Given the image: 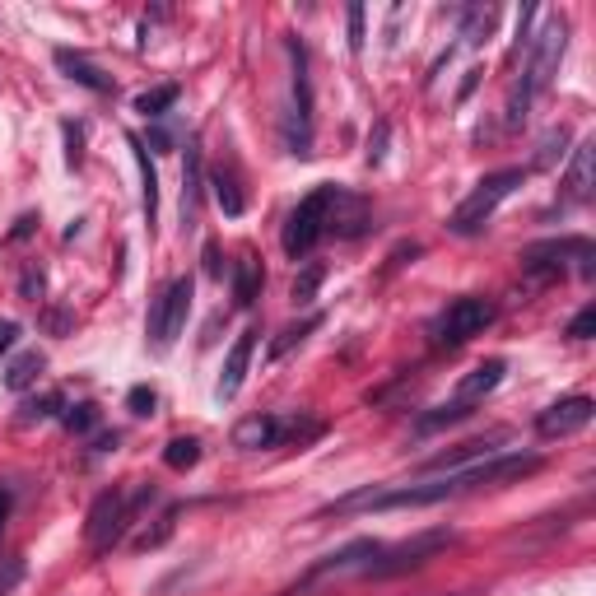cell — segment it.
<instances>
[{
	"label": "cell",
	"instance_id": "cell-24",
	"mask_svg": "<svg viewBox=\"0 0 596 596\" xmlns=\"http://www.w3.org/2000/svg\"><path fill=\"white\" fill-rule=\"evenodd\" d=\"M494 24H499V10H494V5H471V10L461 14V42H466V47H485Z\"/></svg>",
	"mask_w": 596,
	"mask_h": 596
},
{
	"label": "cell",
	"instance_id": "cell-2",
	"mask_svg": "<svg viewBox=\"0 0 596 596\" xmlns=\"http://www.w3.org/2000/svg\"><path fill=\"white\" fill-rule=\"evenodd\" d=\"M564 47H569V24L555 14V19H545V28L527 42V66H522V80L513 84V94H508V117H503L508 131H517V126L527 122L531 98L550 89V80L559 75V61H564Z\"/></svg>",
	"mask_w": 596,
	"mask_h": 596
},
{
	"label": "cell",
	"instance_id": "cell-25",
	"mask_svg": "<svg viewBox=\"0 0 596 596\" xmlns=\"http://www.w3.org/2000/svg\"><path fill=\"white\" fill-rule=\"evenodd\" d=\"M42 368H47V359H42L38 350L19 354V359H14V364L5 368V387H10V392H28V387H33V382L42 378Z\"/></svg>",
	"mask_w": 596,
	"mask_h": 596
},
{
	"label": "cell",
	"instance_id": "cell-5",
	"mask_svg": "<svg viewBox=\"0 0 596 596\" xmlns=\"http://www.w3.org/2000/svg\"><path fill=\"white\" fill-rule=\"evenodd\" d=\"M569 261L578 266L583 280H592L596 271V247L592 238H545V243H531L522 252V271L531 280H559V275L569 271Z\"/></svg>",
	"mask_w": 596,
	"mask_h": 596
},
{
	"label": "cell",
	"instance_id": "cell-12",
	"mask_svg": "<svg viewBox=\"0 0 596 596\" xmlns=\"http://www.w3.org/2000/svg\"><path fill=\"white\" fill-rule=\"evenodd\" d=\"M596 415L592 396H564V401H555V406H545L541 415H536V434L541 438H569L578 434V429H587Z\"/></svg>",
	"mask_w": 596,
	"mask_h": 596
},
{
	"label": "cell",
	"instance_id": "cell-3",
	"mask_svg": "<svg viewBox=\"0 0 596 596\" xmlns=\"http://www.w3.org/2000/svg\"><path fill=\"white\" fill-rule=\"evenodd\" d=\"M154 499H159L154 485H140L136 499H131L126 489H103L94 499V508H89V517H84V545H89L94 555H108L112 545L122 541V531L131 527L136 508H145V503H154Z\"/></svg>",
	"mask_w": 596,
	"mask_h": 596
},
{
	"label": "cell",
	"instance_id": "cell-7",
	"mask_svg": "<svg viewBox=\"0 0 596 596\" xmlns=\"http://www.w3.org/2000/svg\"><path fill=\"white\" fill-rule=\"evenodd\" d=\"M187 312H191V275H182V280H173V285L154 298V308H149L145 336L159 354L173 350L177 336L187 331Z\"/></svg>",
	"mask_w": 596,
	"mask_h": 596
},
{
	"label": "cell",
	"instance_id": "cell-37",
	"mask_svg": "<svg viewBox=\"0 0 596 596\" xmlns=\"http://www.w3.org/2000/svg\"><path fill=\"white\" fill-rule=\"evenodd\" d=\"M24 559H5V564H0V596H10L14 587L24 583Z\"/></svg>",
	"mask_w": 596,
	"mask_h": 596
},
{
	"label": "cell",
	"instance_id": "cell-35",
	"mask_svg": "<svg viewBox=\"0 0 596 596\" xmlns=\"http://www.w3.org/2000/svg\"><path fill=\"white\" fill-rule=\"evenodd\" d=\"M154 406H159V392H154V387H145V382L126 392V410H131V415H140V420H145V415H154Z\"/></svg>",
	"mask_w": 596,
	"mask_h": 596
},
{
	"label": "cell",
	"instance_id": "cell-45",
	"mask_svg": "<svg viewBox=\"0 0 596 596\" xmlns=\"http://www.w3.org/2000/svg\"><path fill=\"white\" fill-rule=\"evenodd\" d=\"M205 271L215 275V280H219V275H224V266H219V247H215V243L205 247Z\"/></svg>",
	"mask_w": 596,
	"mask_h": 596
},
{
	"label": "cell",
	"instance_id": "cell-21",
	"mask_svg": "<svg viewBox=\"0 0 596 596\" xmlns=\"http://www.w3.org/2000/svg\"><path fill=\"white\" fill-rule=\"evenodd\" d=\"M261 285H266V275H261L257 257H238V261H233V303H238V308H252L257 294H261Z\"/></svg>",
	"mask_w": 596,
	"mask_h": 596
},
{
	"label": "cell",
	"instance_id": "cell-36",
	"mask_svg": "<svg viewBox=\"0 0 596 596\" xmlns=\"http://www.w3.org/2000/svg\"><path fill=\"white\" fill-rule=\"evenodd\" d=\"M61 136H66V163H70V168H80V163H84V126L66 122V126H61Z\"/></svg>",
	"mask_w": 596,
	"mask_h": 596
},
{
	"label": "cell",
	"instance_id": "cell-10",
	"mask_svg": "<svg viewBox=\"0 0 596 596\" xmlns=\"http://www.w3.org/2000/svg\"><path fill=\"white\" fill-rule=\"evenodd\" d=\"M494 322V303L489 298H457L447 303V312H438L434 322V345H466L471 336H480L485 326Z\"/></svg>",
	"mask_w": 596,
	"mask_h": 596
},
{
	"label": "cell",
	"instance_id": "cell-46",
	"mask_svg": "<svg viewBox=\"0 0 596 596\" xmlns=\"http://www.w3.org/2000/svg\"><path fill=\"white\" fill-rule=\"evenodd\" d=\"M5 522H10V489L0 485V536H5Z\"/></svg>",
	"mask_w": 596,
	"mask_h": 596
},
{
	"label": "cell",
	"instance_id": "cell-9",
	"mask_svg": "<svg viewBox=\"0 0 596 596\" xmlns=\"http://www.w3.org/2000/svg\"><path fill=\"white\" fill-rule=\"evenodd\" d=\"M326 205H331V187H317L312 196L298 201V210L289 215L285 224V252L289 257H308L312 247L326 238Z\"/></svg>",
	"mask_w": 596,
	"mask_h": 596
},
{
	"label": "cell",
	"instance_id": "cell-44",
	"mask_svg": "<svg viewBox=\"0 0 596 596\" xmlns=\"http://www.w3.org/2000/svg\"><path fill=\"white\" fill-rule=\"evenodd\" d=\"M47 331H52V336H66V331H70V312H47Z\"/></svg>",
	"mask_w": 596,
	"mask_h": 596
},
{
	"label": "cell",
	"instance_id": "cell-41",
	"mask_svg": "<svg viewBox=\"0 0 596 596\" xmlns=\"http://www.w3.org/2000/svg\"><path fill=\"white\" fill-rule=\"evenodd\" d=\"M14 345H19V322H10V317H0V354H10Z\"/></svg>",
	"mask_w": 596,
	"mask_h": 596
},
{
	"label": "cell",
	"instance_id": "cell-38",
	"mask_svg": "<svg viewBox=\"0 0 596 596\" xmlns=\"http://www.w3.org/2000/svg\"><path fill=\"white\" fill-rule=\"evenodd\" d=\"M592 331H596V303H587V308L569 322V336L573 340H592Z\"/></svg>",
	"mask_w": 596,
	"mask_h": 596
},
{
	"label": "cell",
	"instance_id": "cell-23",
	"mask_svg": "<svg viewBox=\"0 0 596 596\" xmlns=\"http://www.w3.org/2000/svg\"><path fill=\"white\" fill-rule=\"evenodd\" d=\"M131 149H136V163H140V187H145V224L154 233L159 224V177H154V163H149V149L140 136H131Z\"/></svg>",
	"mask_w": 596,
	"mask_h": 596
},
{
	"label": "cell",
	"instance_id": "cell-33",
	"mask_svg": "<svg viewBox=\"0 0 596 596\" xmlns=\"http://www.w3.org/2000/svg\"><path fill=\"white\" fill-rule=\"evenodd\" d=\"M322 280H326V266H317V261H312V266H303V271L294 275V303H298V308H308L312 298H317Z\"/></svg>",
	"mask_w": 596,
	"mask_h": 596
},
{
	"label": "cell",
	"instance_id": "cell-18",
	"mask_svg": "<svg viewBox=\"0 0 596 596\" xmlns=\"http://www.w3.org/2000/svg\"><path fill=\"white\" fill-rule=\"evenodd\" d=\"M596 187V140H583V145L573 149V163L569 173H564V201H587Z\"/></svg>",
	"mask_w": 596,
	"mask_h": 596
},
{
	"label": "cell",
	"instance_id": "cell-30",
	"mask_svg": "<svg viewBox=\"0 0 596 596\" xmlns=\"http://www.w3.org/2000/svg\"><path fill=\"white\" fill-rule=\"evenodd\" d=\"M564 145H569V126H555L550 136H541V145H536V159H531V168H555V163L564 159Z\"/></svg>",
	"mask_w": 596,
	"mask_h": 596
},
{
	"label": "cell",
	"instance_id": "cell-28",
	"mask_svg": "<svg viewBox=\"0 0 596 596\" xmlns=\"http://www.w3.org/2000/svg\"><path fill=\"white\" fill-rule=\"evenodd\" d=\"M317 326H322V317H308V322H298V326H285V331H280V336L271 340V350H266V359H285L289 350H294V345H303V336H308V331H317Z\"/></svg>",
	"mask_w": 596,
	"mask_h": 596
},
{
	"label": "cell",
	"instance_id": "cell-40",
	"mask_svg": "<svg viewBox=\"0 0 596 596\" xmlns=\"http://www.w3.org/2000/svg\"><path fill=\"white\" fill-rule=\"evenodd\" d=\"M364 38H368L364 33V5H350V52L354 56L364 52Z\"/></svg>",
	"mask_w": 596,
	"mask_h": 596
},
{
	"label": "cell",
	"instance_id": "cell-22",
	"mask_svg": "<svg viewBox=\"0 0 596 596\" xmlns=\"http://www.w3.org/2000/svg\"><path fill=\"white\" fill-rule=\"evenodd\" d=\"M210 187H215V201L229 219H238L247 210V191H243V182H238L233 168H215V173H210Z\"/></svg>",
	"mask_w": 596,
	"mask_h": 596
},
{
	"label": "cell",
	"instance_id": "cell-15",
	"mask_svg": "<svg viewBox=\"0 0 596 596\" xmlns=\"http://www.w3.org/2000/svg\"><path fill=\"white\" fill-rule=\"evenodd\" d=\"M289 438V424L280 415H247L233 424V447L243 452H261V447H280Z\"/></svg>",
	"mask_w": 596,
	"mask_h": 596
},
{
	"label": "cell",
	"instance_id": "cell-26",
	"mask_svg": "<svg viewBox=\"0 0 596 596\" xmlns=\"http://www.w3.org/2000/svg\"><path fill=\"white\" fill-rule=\"evenodd\" d=\"M177 98H182L177 84H154V89H145V94L136 98V112L145 122H159V117H168V108H173Z\"/></svg>",
	"mask_w": 596,
	"mask_h": 596
},
{
	"label": "cell",
	"instance_id": "cell-17",
	"mask_svg": "<svg viewBox=\"0 0 596 596\" xmlns=\"http://www.w3.org/2000/svg\"><path fill=\"white\" fill-rule=\"evenodd\" d=\"M201 191H205L201 140H191L187 159H182V229H196V215H201Z\"/></svg>",
	"mask_w": 596,
	"mask_h": 596
},
{
	"label": "cell",
	"instance_id": "cell-13",
	"mask_svg": "<svg viewBox=\"0 0 596 596\" xmlns=\"http://www.w3.org/2000/svg\"><path fill=\"white\" fill-rule=\"evenodd\" d=\"M257 326H247L243 336L229 345L224 354V373H219V387H215V401H233V396L243 392V378H247V364H252V350H257Z\"/></svg>",
	"mask_w": 596,
	"mask_h": 596
},
{
	"label": "cell",
	"instance_id": "cell-31",
	"mask_svg": "<svg viewBox=\"0 0 596 596\" xmlns=\"http://www.w3.org/2000/svg\"><path fill=\"white\" fill-rule=\"evenodd\" d=\"M61 410H66V396H61V392L33 396V401H24V415H19V424H42V420H52V415H61Z\"/></svg>",
	"mask_w": 596,
	"mask_h": 596
},
{
	"label": "cell",
	"instance_id": "cell-20",
	"mask_svg": "<svg viewBox=\"0 0 596 596\" xmlns=\"http://www.w3.org/2000/svg\"><path fill=\"white\" fill-rule=\"evenodd\" d=\"M56 70L66 75V80L84 84V89H94V94H112V80L103 75V70L89 61L84 52H70V47H56Z\"/></svg>",
	"mask_w": 596,
	"mask_h": 596
},
{
	"label": "cell",
	"instance_id": "cell-47",
	"mask_svg": "<svg viewBox=\"0 0 596 596\" xmlns=\"http://www.w3.org/2000/svg\"><path fill=\"white\" fill-rule=\"evenodd\" d=\"M117 443H122L117 434H103V438H94V452H117Z\"/></svg>",
	"mask_w": 596,
	"mask_h": 596
},
{
	"label": "cell",
	"instance_id": "cell-16",
	"mask_svg": "<svg viewBox=\"0 0 596 596\" xmlns=\"http://www.w3.org/2000/svg\"><path fill=\"white\" fill-rule=\"evenodd\" d=\"M508 434H494V438H475V443H457L447 447V452H438V457L424 461V475H447V471H466V466H475L480 457H494L499 452V443Z\"/></svg>",
	"mask_w": 596,
	"mask_h": 596
},
{
	"label": "cell",
	"instance_id": "cell-8",
	"mask_svg": "<svg viewBox=\"0 0 596 596\" xmlns=\"http://www.w3.org/2000/svg\"><path fill=\"white\" fill-rule=\"evenodd\" d=\"M289 56H294V108H289V122H285V145L294 159H308L312 154V80H308V52H303L298 38H289Z\"/></svg>",
	"mask_w": 596,
	"mask_h": 596
},
{
	"label": "cell",
	"instance_id": "cell-34",
	"mask_svg": "<svg viewBox=\"0 0 596 596\" xmlns=\"http://www.w3.org/2000/svg\"><path fill=\"white\" fill-rule=\"evenodd\" d=\"M466 415H471L466 406H457V401H447V406H438V410H429V415H420V420H415V429H420V434H434V429H447V424L466 420Z\"/></svg>",
	"mask_w": 596,
	"mask_h": 596
},
{
	"label": "cell",
	"instance_id": "cell-43",
	"mask_svg": "<svg viewBox=\"0 0 596 596\" xmlns=\"http://www.w3.org/2000/svg\"><path fill=\"white\" fill-rule=\"evenodd\" d=\"M33 229H38V219H33V215L14 219V229H10V243H24V238H28V233H33Z\"/></svg>",
	"mask_w": 596,
	"mask_h": 596
},
{
	"label": "cell",
	"instance_id": "cell-32",
	"mask_svg": "<svg viewBox=\"0 0 596 596\" xmlns=\"http://www.w3.org/2000/svg\"><path fill=\"white\" fill-rule=\"evenodd\" d=\"M98 420H103V415H98L94 401H80V406H66V410H61V424H66L70 434H94Z\"/></svg>",
	"mask_w": 596,
	"mask_h": 596
},
{
	"label": "cell",
	"instance_id": "cell-19",
	"mask_svg": "<svg viewBox=\"0 0 596 596\" xmlns=\"http://www.w3.org/2000/svg\"><path fill=\"white\" fill-rule=\"evenodd\" d=\"M503 373H508V364H503V359H485V364L471 368V373H466V378L457 382V396H452V401L471 410L475 401H485V396L494 392V387H499Z\"/></svg>",
	"mask_w": 596,
	"mask_h": 596
},
{
	"label": "cell",
	"instance_id": "cell-6",
	"mask_svg": "<svg viewBox=\"0 0 596 596\" xmlns=\"http://www.w3.org/2000/svg\"><path fill=\"white\" fill-rule=\"evenodd\" d=\"M457 541V531H447V527H434V531H420V536H410V541H401V545H382L378 550V559L368 564L359 578H396V573H410V569H424L429 559L438 555V550H447V545Z\"/></svg>",
	"mask_w": 596,
	"mask_h": 596
},
{
	"label": "cell",
	"instance_id": "cell-14",
	"mask_svg": "<svg viewBox=\"0 0 596 596\" xmlns=\"http://www.w3.org/2000/svg\"><path fill=\"white\" fill-rule=\"evenodd\" d=\"M368 224V201L364 196H350V191L331 187V205H326V233L336 238H359Z\"/></svg>",
	"mask_w": 596,
	"mask_h": 596
},
{
	"label": "cell",
	"instance_id": "cell-42",
	"mask_svg": "<svg viewBox=\"0 0 596 596\" xmlns=\"http://www.w3.org/2000/svg\"><path fill=\"white\" fill-rule=\"evenodd\" d=\"M387 122H378V136H368V163H382V154H387Z\"/></svg>",
	"mask_w": 596,
	"mask_h": 596
},
{
	"label": "cell",
	"instance_id": "cell-39",
	"mask_svg": "<svg viewBox=\"0 0 596 596\" xmlns=\"http://www.w3.org/2000/svg\"><path fill=\"white\" fill-rule=\"evenodd\" d=\"M42 289H47V280H42V271H38V266H28V271H24V280H19V294H24L28 303H38V298H42Z\"/></svg>",
	"mask_w": 596,
	"mask_h": 596
},
{
	"label": "cell",
	"instance_id": "cell-11",
	"mask_svg": "<svg viewBox=\"0 0 596 596\" xmlns=\"http://www.w3.org/2000/svg\"><path fill=\"white\" fill-rule=\"evenodd\" d=\"M382 541H373V536H359V541H350L345 550H336V555H326L322 564H312L308 578L298 587H289L285 596H298V592H312V587H322L326 578H345V573H364L373 559H378Z\"/></svg>",
	"mask_w": 596,
	"mask_h": 596
},
{
	"label": "cell",
	"instance_id": "cell-29",
	"mask_svg": "<svg viewBox=\"0 0 596 596\" xmlns=\"http://www.w3.org/2000/svg\"><path fill=\"white\" fill-rule=\"evenodd\" d=\"M201 461V443L196 438H173V443L163 447V466L168 471H191Z\"/></svg>",
	"mask_w": 596,
	"mask_h": 596
},
{
	"label": "cell",
	"instance_id": "cell-4",
	"mask_svg": "<svg viewBox=\"0 0 596 596\" xmlns=\"http://www.w3.org/2000/svg\"><path fill=\"white\" fill-rule=\"evenodd\" d=\"M522 177H527L522 168H503V173H489L485 182H480V187H475L471 196H466V201L452 210L447 229L457 233V238H471V233H480L489 219H494V210H499V205L508 201L517 187H522Z\"/></svg>",
	"mask_w": 596,
	"mask_h": 596
},
{
	"label": "cell",
	"instance_id": "cell-1",
	"mask_svg": "<svg viewBox=\"0 0 596 596\" xmlns=\"http://www.w3.org/2000/svg\"><path fill=\"white\" fill-rule=\"evenodd\" d=\"M541 471V457H485L466 466V471H447L434 475L424 485H401V489H359V494H345L336 499L326 513H359V508H373V513H387V508H429V503H447L461 499L471 489H494L508 485V480H522V475Z\"/></svg>",
	"mask_w": 596,
	"mask_h": 596
},
{
	"label": "cell",
	"instance_id": "cell-27",
	"mask_svg": "<svg viewBox=\"0 0 596 596\" xmlns=\"http://www.w3.org/2000/svg\"><path fill=\"white\" fill-rule=\"evenodd\" d=\"M177 513H182V508H177V503H168L159 522H154L149 531H140V536H136V550H140V555H145V550H159V545L173 536V531H177Z\"/></svg>",
	"mask_w": 596,
	"mask_h": 596
}]
</instances>
